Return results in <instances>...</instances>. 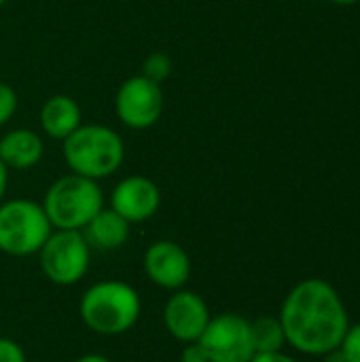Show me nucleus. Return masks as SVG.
<instances>
[{
  "label": "nucleus",
  "mask_w": 360,
  "mask_h": 362,
  "mask_svg": "<svg viewBox=\"0 0 360 362\" xmlns=\"http://www.w3.org/2000/svg\"><path fill=\"white\" fill-rule=\"evenodd\" d=\"M45 155L42 138L28 127H17L0 138V159L8 170H30L40 163Z\"/></svg>",
  "instance_id": "nucleus-12"
},
{
  "label": "nucleus",
  "mask_w": 360,
  "mask_h": 362,
  "mask_svg": "<svg viewBox=\"0 0 360 362\" xmlns=\"http://www.w3.org/2000/svg\"><path fill=\"white\" fill-rule=\"evenodd\" d=\"M212 314L206 299L195 291H174L163 305V327L180 344H193L202 337Z\"/></svg>",
  "instance_id": "nucleus-9"
},
{
  "label": "nucleus",
  "mask_w": 360,
  "mask_h": 362,
  "mask_svg": "<svg viewBox=\"0 0 360 362\" xmlns=\"http://www.w3.org/2000/svg\"><path fill=\"white\" fill-rule=\"evenodd\" d=\"M0 362H28V358L17 341L8 337H0Z\"/></svg>",
  "instance_id": "nucleus-19"
},
{
  "label": "nucleus",
  "mask_w": 360,
  "mask_h": 362,
  "mask_svg": "<svg viewBox=\"0 0 360 362\" xmlns=\"http://www.w3.org/2000/svg\"><path fill=\"white\" fill-rule=\"evenodd\" d=\"M53 227L38 202L8 199L0 204V252L8 257L38 255Z\"/></svg>",
  "instance_id": "nucleus-5"
},
{
  "label": "nucleus",
  "mask_w": 360,
  "mask_h": 362,
  "mask_svg": "<svg viewBox=\"0 0 360 362\" xmlns=\"http://www.w3.org/2000/svg\"><path fill=\"white\" fill-rule=\"evenodd\" d=\"M6 2H8V0H0V6H2V4H6Z\"/></svg>",
  "instance_id": "nucleus-26"
},
{
  "label": "nucleus",
  "mask_w": 360,
  "mask_h": 362,
  "mask_svg": "<svg viewBox=\"0 0 360 362\" xmlns=\"http://www.w3.org/2000/svg\"><path fill=\"white\" fill-rule=\"evenodd\" d=\"M62 155L72 174L102 180L123 165L125 142L112 127L87 123L62 142Z\"/></svg>",
  "instance_id": "nucleus-3"
},
{
  "label": "nucleus",
  "mask_w": 360,
  "mask_h": 362,
  "mask_svg": "<svg viewBox=\"0 0 360 362\" xmlns=\"http://www.w3.org/2000/svg\"><path fill=\"white\" fill-rule=\"evenodd\" d=\"M17 106H19L17 91L8 83H0V127L13 119V115L17 112Z\"/></svg>",
  "instance_id": "nucleus-17"
},
{
  "label": "nucleus",
  "mask_w": 360,
  "mask_h": 362,
  "mask_svg": "<svg viewBox=\"0 0 360 362\" xmlns=\"http://www.w3.org/2000/svg\"><path fill=\"white\" fill-rule=\"evenodd\" d=\"M6 187H8V168H6V165L2 163V159H0V204L4 202Z\"/></svg>",
  "instance_id": "nucleus-22"
},
{
  "label": "nucleus",
  "mask_w": 360,
  "mask_h": 362,
  "mask_svg": "<svg viewBox=\"0 0 360 362\" xmlns=\"http://www.w3.org/2000/svg\"><path fill=\"white\" fill-rule=\"evenodd\" d=\"M278 318L286 346L306 356H325L339 348L350 327L342 295L323 278L297 282L284 297Z\"/></svg>",
  "instance_id": "nucleus-1"
},
{
  "label": "nucleus",
  "mask_w": 360,
  "mask_h": 362,
  "mask_svg": "<svg viewBox=\"0 0 360 362\" xmlns=\"http://www.w3.org/2000/svg\"><path fill=\"white\" fill-rule=\"evenodd\" d=\"M250 362H301L297 361L295 356L286 354L284 350L282 352H269V354H255Z\"/></svg>",
  "instance_id": "nucleus-21"
},
{
  "label": "nucleus",
  "mask_w": 360,
  "mask_h": 362,
  "mask_svg": "<svg viewBox=\"0 0 360 362\" xmlns=\"http://www.w3.org/2000/svg\"><path fill=\"white\" fill-rule=\"evenodd\" d=\"M163 89L144 74L129 76L121 83L115 95L117 119L129 129L153 127L163 112Z\"/></svg>",
  "instance_id": "nucleus-8"
},
{
  "label": "nucleus",
  "mask_w": 360,
  "mask_h": 362,
  "mask_svg": "<svg viewBox=\"0 0 360 362\" xmlns=\"http://www.w3.org/2000/svg\"><path fill=\"white\" fill-rule=\"evenodd\" d=\"M250 337L255 354L282 352L286 346L284 329L278 316H259L250 320Z\"/></svg>",
  "instance_id": "nucleus-15"
},
{
  "label": "nucleus",
  "mask_w": 360,
  "mask_h": 362,
  "mask_svg": "<svg viewBox=\"0 0 360 362\" xmlns=\"http://www.w3.org/2000/svg\"><path fill=\"white\" fill-rule=\"evenodd\" d=\"M40 206L53 229L83 231L104 208V193L98 180L70 172L49 185Z\"/></svg>",
  "instance_id": "nucleus-4"
},
{
  "label": "nucleus",
  "mask_w": 360,
  "mask_h": 362,
  "mask_svg": "<svg viewBox=\"0 0 360 362\" xmlns=\"http://www.w3.org/2000/svg\"><path fill=\"white\" fill-rule=\"evenodd\" d=\"M142 74L146 78H151V81H155V83L161 85L172 74V59H170V55L168 53H161V51L151 53L144 59V64H142Z\"/></svg>",
  "instance_id": "nucleus-16"
},
{
  "label": "nucleus",
  "mask_w": 360,
  "mask_h": 362,
  "mask_svg": "<svg viewBox=\"0 0 360 362\" xmlns=\"http://www.w3.org/2000/svg\"><path fill=\"white\" fill-rule=\"evenodd\" d=\"M74 362H112V361H110V358H106V356H102V354H85V356L76 358Z\"/></svg>",
  "instance_id": "nucleus-24"
},
{
  "label": "nucleus",
  "mask_w": 360,
  "mask_h": 362,
  "mask_svg": "<svg viewBox=\"0 0 360 362\" xmlns=\"http://www.w3.org/2000/svg\"><path fill=\"white\" fill-rule=\"evenodd\" d=\"M146 278L166 291H180L191 278V259L189 252L172 242V240H157L153 242L142 259Z\"/></svg>",
  "instance_id": "nucleus-10"
},
{
  "label": "nucleus",
  "mask_w": 360,
  "mask_h": 362,
  "mask_svg": "<svg viewBox=\"0 0 360 362\" xmlns=\"http://www.w3.org/2000/svg\"><path fill=\"white\" fill-rule=\"evenodd\" d=\"M339 350L344 352L348 362H360V322L348 327V331L339 344Z\"/></svg>",
  "instance_id": "nucleus-18"
},
{
  "label": "nucleus",
  "mask_w": 360,
  "mask_h": 362,
  "mask_svg": "<svg viewBox=\"0 0 360 362\" xmlns=\"http://www.w3.org/2000/svg\"><path fill=\"white\" fill-rule=\"evenodd\" d=\"M197 344L208 362H250L255 356L250 320L233 312L212 316Z\"/></svg>",
  "instance_id": "nucleus-7"
},
{
  "label": "nucleus",
  "mask_w": 360,
  "mask_h": 362,
  "mask_svg": "<svg viewBox=\"0 0 360 362\" xmlns=\"http://www.w3.org/2000/svg\"><path fill=\"white\" fill-rule=\"evenodd\" d=\"M81 106L74 98L57 93L45 100L40 108V129L51 140L64 142L72 132H76L83 123Z\"/></svg>",
  "instance_id": "nucleus-13"
},
{
  "label": "nucleus",
  "mask_w": 360,
  "mask_h": 362,
  "mask_svg": "<svg viewBox=\"0 0 360 362\" xmlns=\"http://www.w3.org/2000/svg\"><path fill=\"white\" fill-rule=\"evenodd\" d=\"M81 233L87 240L89 248L110 252V250H117L127 244L132 225L123 216H119L112 208H102L85 225V229Z\"/></svg>",
  "instance_id": "nucleus-14"
},
{
  "label": "nucleus",
  "mask_w": 360,
  "mask_h": 362,
  "mask_svg": "<svg viewBox=\"0 0 360 362\" xmlns=\"http://www.w3.org/2000/svg\"><path fill=\"white\" fill-rule=\"evenodd\" d=\"M89 261L91 248L81 231L53 229L38 250L42 276L57 286L79 284L89 272Z\"/></svg>",
  "instance_id": "nucleus-6"
},
{
  "label": "nucleus",
  "mask_w": 360,
  "mask_h": 362,
  "mask_svg": "<svg viewBox=\"0 0 360 362\" xmlns=\"http://www.w3.org/2000/svg\"><path fill=\"white\" fill-rule=\"evenodd\" d=\"M142 314L138 291L123 280H102L91 284L81 301L79 316L95 335L117 337L134 329Z\"/></svg>",
  "instance_id": "nucleus-2"
},
{
  "label": "nucleus",
  "mask_w": 360,
  "mask_h": 362,
  "mask_svg": "<svg viewBox=\"0 0 360 362\" xmlns=\"http://www.w3.org/2000/svg\"><path fill=\"white\" fill-rule=\"evenodd\" d=\"M161 206L159 187L146 176H125L119 180L110 193V206L119 216H123L129 225L144 223L157 214Z\"/></svg>",
  "instance_id": "nucleus-11"
},
{
  "label": "nucleus",
  "mask_w": 360,
  "mask_h": 362,
  "mask_svg": "<svg viewBox=\"0 0 360 362\" xmlns=\"http://www.w3.org/2000/svg\"><path fill=\"white\" fill-rule=\"evenodd\" d=\"M329 2H333V4H337V6H352V4H356L359 0H329Z\"/></svg>",
  "instance_id": "nucleus-25"
},
{
  "label": "nucleus",
  "mask_w": 360,
  "mask_h": 362,
  "mask_svg": "<svg viewBox=\"0 0 360 362\" xmlns=\"http://www.w3.org/2000/svg\"><path fill=\"white\" fill-rule=\"evenodd\" d=\"M180 362H208V356L202 350V346L197 341H193V344H185L182 352H180Z\"/></svg>",
  "instance_id": "nucleus-20"
},
{
  "label": "nucleus",
  "mask_w": 360,
  "mask_h": 362,
  "mask_svg": "<svg viewBox=\"0 0 360 362\" xmlns=\"http://www.w3.org/2000/svg\"><path fill=\"white\" fill-rule=\"evenodd\" d=\"M323 358H325L323 362H348V358L344 356V352H342L339 348H335V350L327 352V354H325Z\"/></svg>",
  "instance_id": "nucleus-23"
}]
</instances>
